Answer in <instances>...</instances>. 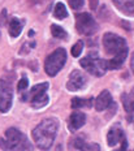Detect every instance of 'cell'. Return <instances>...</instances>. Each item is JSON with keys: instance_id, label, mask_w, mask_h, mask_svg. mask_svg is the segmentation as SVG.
Masks as SVG:
<instances>
[{"instance_id": "obj_6", "label": "cell", "mask_w": 134, "mask_h": 151, "mask_svg": "<svg viewBox=\"0 0 134 151\" xmlns=\"http://www.w3.org/2000/svg\"><path fill=\"white\" fill-rule=\"evenodd\" d=\"M12 100H13L12 86L7 81L0 80V112H8L12 107Z\"/></svg>"}, {"instance_id": "obj_26", "label": "cell", "mask_w": 134, "mask_h": 151, "mask_svg": "<svg viewBox=\"0 0 134 151\" xmlns=\"http://www.w3.org/2000/svg\"><path fill=\"white\" fill-rule=\"evenodd\" d=\"M90 8L91 9L98 8V0H90Z\"/></svg>"}, {"instance_id": "obj_23", "label": "cell", "mask_w": 134, "mask_h": 151, "mask_svg": "<svg viewBox=\"0 0 134 151\" xmlns=\"http://www.w3.org/2000/svg\"><path fill=\"white\" fill-rule=\"evenodd\" d=\"M27 86H29V80H27L26 77H24L22 80H20V82H18V90L20 91H25L27 89Z\"/></svg>"}, {"instance_id": "obj_16", "label": "cell", "mask_w": 134, "mask_h": 151, "mask_svg": "<svg viewBox=\"0 0 134 151\" xmlns=\"http://www.w3.org/2000/svg\"><path fill=\"white\" fill-rule=\"evenodd\" d=\"M13 151H34V149H33L32 142H30V141L26 138V136L24 134V137L21 138V141L14 146Z\"/></svg>"}, {"instance_id": "obj_27", "label": "cell", "mask_w": 134, "mask_h": 151, "mask_svg": "<svg viewBox=\"0 0 134 151\" xmlns=\"http://www.w3.org/2000/svg\"><path fill=\"white\" fill-rule=\"evenodd\" d=\"M130 67H132V70L134 73V53L132 55V60H130Z\"/></svg>"}, {"instance_id": "obj_14", "label": "cell", "mask_w": 134, "mask_h": 151, "mask_svg": "<svg viewBox=\"0 0 134 151\" xmlns=\"http://www.w3.org/2000/svg\"><path fill=\"white\" fill-rule=\"evenodd\" d=\"M22 31V22L18 18L12 17L11 22H9V35L12 38H17Z\"/></svg>"}, {"instance_id": "obj_11", "label": "cell", "mask_w": 134, "mask_h": 151, "mask_svg": "<svg viewBox=\"0 0 134 151\" xmlns=\"http://www.w3.org/2000/svg\"><path fill=\"white\" fill-rule=\"evenodd\" d=\"M116 7L126 16H134V0H113Z\"/></svg>"}, {"instance_id": "obj_22", "label": "cell", "mask_w": 134, "mask_h": 151, "mask_svg": "<svg viewBox=\"0 0 134 151\" xmlns=\"http://www.w3.org/2000/svg\"><path fill=\"white\" fill-rule=\"evenodd\" d=\"M83 1H85V0H69V5L72 7V9H74V11H78L80 8H82Z\"/></svg>"}, {"instance_id": "obj_20", "label": "cell", "mask_w": 134, "mask_h": 151, "mask_svg": "<svg viewBox=\"0 0 134 151\" xmlns=\"http://www.w3.org/2000/svg\"><path fill=\"white\" fill-rule=\"evenodd\" d=\"M91 100L92 99L85 100V99H81V98H73L72 99V107H73L74 109L81 108V107H90L91 106Z\"/></svg>"}, {"instance_id": "obj_13", "label": "cell", "mask_w": 134, "mask_h": 151, "mask_svg": "<svg viewBox=\"0 0 134 151\" xmlns=\"http://www.w3.org/2000/svg\"><path fill=\"white\" fill-rule=\"evenodd\" d=\"M121 100H123V106L128 113L134 112V89L129 93H124L121 95Z\"/></svg>"}, {"instance_id": "obj_3", "label": "cell", "mask_w": 134, "mask_h": 151, "mask_svg": "<svg viewBox=\"0 0 134 151\" xmlns=\"http://www.w3.org/2000/svg\"><path fill=\"white\" fill-rule=\"evenodd\" d=\"M80 64L90 74L96 76V77H102L107 70V61L103 60L96 52H90L87 56L81 59Z\"/></svg>"}, {"instance_id": "obj_17", "label": "cell", "mask_w": 134, "mask_h": 151, "mask_svg": "<svg viewBox=\"0 0 134 151\" xmlns=\"http://www.w3.org/2000/svg\"><path fill=\"white\" fill-rule=\"evenodd\" d=\"M125 59H126V55H118L112 58L111 60L107 61V69H118L124 64Z\"/></svg>"}, {"instance_id": "obj_15", "label": "cell", "mask_w": 134, "mask_h": 151, "mask_svg": "<svg viewBox=\"0 0 134 151\" xmlns=\"http://www.w3.org/2000/svg\"><path fill=\"white\" fill-rule=\"evenodd\" d=\"M47 89H48V83L47 82H43L39 85H35L33 86L32 91H30V100L34 98H38V96H42L44 94H47Z\"/></svg>"}, {"instance_id": "obj_4", "label": "cell", "mask_w": 134, "mask_h": 151, "mask_svg": "<svg viewBox=\"0 0 134 151\" xmlns=\"http://www.w3.org/2000/svg\"><path fill=\"white\" fill-rule=\"evenodd\" d=\"M67 61V51L65 48H56L44 61V70L49 77H54L63 69Z\"/></svg>"}, {"instance_id": "obj_8", "label": "cell", "mask_w": 134, "mask_h": 151, "mask_svg": "<svg viewBox=\"0 0 134 151\" xmlns=\"http://www.w3.org/2000/svg\"><path fill=\"white\" fill-rule=\"evenodd\" d=\"M125 139H126V137H125V134H124V130L118 124L113 125V127L110 129L108 134H107V141H108V145H110V146L120 145L123 141H125Z\"/></svg>"}, {"instance_id": "obj_12", "label": "cell", "mask_w": 134, "mask_h": 151, "mask_svg": "<svg viewBox=\"0 0 134 151\" xmlns=\"http://www.w3.org/2000/svg\"><path fill=\"white\" fill-rule=\"evenodd\" d=\"M73 146L81 151H100V146H99L98 143L86 142L82 138H76L73 142Z\"/></svg>"}, {"instance_id": "obj_18", "label": "cell", "mask_w": 134, "mask_h": 151, "mask_svg": "<svg viewBox=\"0 0 134 151\" xmlns=\"http://www.w3.org/2000/svg\"><path fill=\"white\" fill-rule=\"evenodd\" d=\"M54 16L57 18V20H63V18L68 17V11H67V8H65V5L63 3H57V4L55 5Z\"/></svg>"}, {"instance_id": "obj_25", "label": "cell", "mask_w": 134, "mask_h": 151, "mask_svg": "<svg viewBox=\"0 0 134 151\" xmlns=\"http://www.w3.org/2000/svg\"><path fill=\"white\" fill-rule=\"evenodd\" d=\"M128 150V141H123V142L120 143V149L116 150V151H126Z\"/></svg>"}, {"instance_id": "obj_1", "label": "cell", "mask_w": 134, "mask_h": 151, "mask_svg": "<svg viewBox=\"0 0 134 151\" xmlns=\"http://www.w3.org/2000/svg\"><path fill=\"white\" fill-rule=\"evenodd\" d=\"M59 122L56 119H46L38 124L33 130V139L40 150L47 151L54 145L57 134Z\"/></svg>"}, {"instance_id": "obj_10", "label": "cell", "mask_w": 134, "mask_h": 151, "mask_svg": "<svg viewBox=\"0 0 134 151\" xmlns=\"http://www.w3.org/2000/svg\"><path fill=\"white\" fill-rule=\"evenodd\" d=\"M111 104H112V96H111V93L107 90H103L98 95V98L95 99V109L99 112L107 109Z\"/></svg>"}, {"instance_id": "obj_2", "label": "cell", "mask_w": 134, "mask_h": 151, "mask_svg": "<svg viewBox=\"0 0 134 151\" xmlns=\"http://www.w3.org/2000/svg\"><path fill=\"white\" fill-rule=\"evenodd\" d=\"M103 46L107 55L118 56V55H128V45L126 40L123 37L116 35L113 33H107L103 37Z\"/></svg>"}, {"instance_id": "obj_24", "label": "cell", "mask_w": 134, "mask_h": 151, "mask_svg": "<svg viewBox=\"0 0 134 151\" xmlns=\"http://www.w3.org/2000/svg\"><path fill=\"white\" fill-rule=\"evenodd\" d=\"M5 21H7V11H3L1 12V14H0V25H5Z\"/></svg>"}, {"instance_id": "obj_21", "label": "cell", "mask_w": 134, "mask_h": 151, "mask_svg": "<svg viewBox=\"0 0 134 151\" xmlns=\"http://www.w3.org/2000/svg\"><path fill=\"white\" fill-rule=\"evenodd\" d=\"M82 50H83V43L80 40V42H77L76 45L72 47V55H73L74 58H78L81 55V52H82Z\"/></svg>"}, {"instance_id": "obj_5", "label": "cell", "mask_w": 134, "mask_h": 151, "mask_svg": "<svg viewBox=\"0 0 134 151\" xmlns=\"http://www.w3.org/2000/svg\"><path fill=\"white\" fill-rule=\"evenodd\" d=\"M77 31L82 35H92L98 31V24L90 13H80L76 17Z\"/></svg>"}, {"instance_id": "obj_9", "label": "cell", "mask_w": 134, "mask_h": 151, "mask_svg": "<svg viewBox=\"0 0 134 151\" xmlns=\"http://www.w3.org/2000/svg\"><path fill=\"white\" fill-rule=\"evenodd\" d=\"M86 122V116L83 112H80V111H74L73 113L70 115L69 117V121H68V127L72 132H76L80 128H82Z\"/></svg>"}, {"instance_id": "obj_7", "label": "cell", "mask_w": 134, "mask_h": 151, "mask_svg": "<svg viewBox=\"0 0 134 151\" xmlns=\"http://www.w3.org/2000/svg\"><path fill=\"white\" fill-rule=\"evenodd\" d=\"M86 85V77L81 73L80 70H73L69 74L67 82V89L68 91H80L81 89H83Z\"/></svg>"}, {"instance_id": "obj_19", "label": "cell", "mask_w": 134, "mask_h": 151, "mask_svg": "<svg viewBox=\"0 0 134 151\" xmlns=\"http://www.w3.org/2000/svg\"><path fill=\"white\" fill-rule=\"evenodd\" d=\"M51 33L55 38H59V39H68V34L61 26L59 25H52L51 26Z\"/></svg>"}]
</instances>
